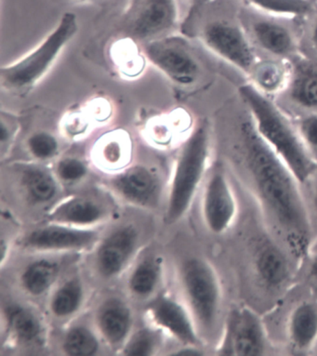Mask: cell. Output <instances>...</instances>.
<instances>
[{"instance_id":"1","label":"cell","mask_w":317,"mask_h":356,"mask_svg":"<svg viewBox=\"0 0 317 356\" xmlns=\"http://www.w3.org/2000/svg\"><path fill=\"white\" fill-rule=\"evenodd\" d=\"M238 150L267 225L295 258L304 259L313 240V222L302 184L259 135L250 117L238 127Z\"/></svg>"},{"instance_id":"2","label":"cell","mask_w":317,"mask_h":356,"mask_svg":"<svg viewBox=\"0 0 317 356\" xmlns=\"http://www.w3.org/2000/svg\"><path fill=\"white\" fill-rule=\"evenodd\" d=\"M238 92L264 142L288 165L300 184L310 180L316 170L317 161L300 139L297 128L255 86L242 85Z\"/></svg>"},{"instance_id":"3","label":"cell","mask_w":317,"mask_h":356,"mask_svg":"<svg viewBox=\"0 0 317 356\" xmlns=\"http://www.w3.org/2000/svg\"><path fill=\"white\" fill-rule=\"evenodd\" d=\"M79 20L76 13L65 12L54 31L49 33L31 52L12 65L3 66L0 71L2 87L10 90L31 88L59 57L74 35L79 32Z\"/></svg>"},{"instance_id":"4","label":"cell","mask_w":317,"mask_h":356,"mask_svg":"<svg viewBox=\"0 0 317 356\" xmlns=\"http://www.w3.org/2000/svg\"><path fill=\"white\" fill-rule=\"evenodd\" d=\"M209 145V125L203 122L190 135L179 156L168 208L170 222L180 220L188 211L205 174Z\"/></svg>"},{"instance_id":"5","label":"cell","mask_w":317,"mask_h":356,"mask_svg":"<svg viewBox=\"0 0 317 356\" xmlns=\"http://www.w3.org/2000/svg\"><path fill=\"white\" fill-rule=\"evenodd\" d=\"M181 281L197 324L211 334L219 323L222 306V289L217 272L208 261L194 257L181 267Z\"/></svg>"},{"instance_id":"6","label":"cell","mask_w":317,"mask_h":356,"mask_svg":"<svg viewBox=\"0 0 317 356\" xmlns=\"http://www.w3.org/2000/svg\"><path fill=\"white\" fill-rule=\"evenodd\" d=\"M178 18V0H128L121 26L129 37L149 42L172 30Z\"/></svg>"},{"instance_id":"7","label":"cell","mask_w":317,"mask_h":356,"mask_svg":"<svg viewBox=\"0 0 317 356\" xmlns=\"http://www.w3.org/2000/svg\"><path fill=\"white\" fill-rule=\"evenodd\" d=\"M267 345L266 327L256 312L247 306H239L230 312L219 348L220 355H263Z\"/></svg>"},{"instance_id":"8","label":"cell","mask_w":317,"mask_h":356,"mask_svg":"<svg viewBox=\"0 0 317 356\" xmlns=\"http://www.w3.org/2000/svg\"><path fill=\"white\" fill-rule=\"evenodd\" d=\"M201 38L209 51L244 73L250 74L257 63L249 38L236 24L211 22L204 26Z\"/></svg>"},{"instance_id":"9","label":"cell","mask_w":317,"mask_h":356,"mask_svg":"<svg viewBox=\"0 0 317 356\" xmlns=\"http://www.w3.org/2000/svg\"><path fill=\"white\" fill-rule=\"evenodd\" d=\"M202 211L206 227L217 236L230 230L238 216V202L222 165H216L206 181Z\"/></svg>"},{"instance_id":"10","label":"cell","mask_w":317,"mask_h":356,"mask_svg":"<svg viewBox=\"0 0 317 356\" xmlns=\"http://www.w3.org/2000/svg\"><path fill=\"white\" fill-rule=\"evenodd\" d=\"M145 54L157 68L179 85L191 86L200 76L197 60L186 47L175 38L149 41Z\"/></svg>"},{"instance_id":"11","label":"cell","mask_w":317,"mask_h":356,"mask_svg":"<svg viewBox=\"0 0 317 356\" xmlns=\"http://www.w3.org/2000/svg\"><path fill=\"white\" fill-rule=\"evenodd\" d=\"M253 268L259 282L268 291H279L291 278V262L284 251L269 240L255 248Z\"/></svg>"},{"instance_id":"12","label":"cell","mask_w":317,"mask_h":356,"mask_svg":"<svg viewBox=\"0 0 317 356\" xmlns=\"http://www.w3.org/2000/svg\"><path fill=\"white\" fill-rule=\"evenodd\" d=\"M136 240V231L131 226L110 234L98 250L97 264L101 275L111 277L118 274L133 252Z\"/></svg>"},{"instance_id":"13","label":"cell","mask_w":317,"mask_h":356,"mask_svg":"<svg viewBox=\"0 0 317 356\" xmlns=\"http://www.w3.org/2000/svg\"><path fill=\"white\" fill-rule=\"evenodd\" d=\"M286 337L297 352L314 349L317 343V300H302L292 309L286 321Z\"/></svg>"},{"instance_id":"14","label":"cell","mask_w":317,"mask_h":356,"mask_svg":"<svg viewBox=\"0 0 317 356\" xmlns=\"http://www.w3.org/2000/svg\"><path fill=\"white\" fill-rule=\"evenodd\" d=\"M150 308L158 324L168 328L184 343L197 346L200 342L197 330L180 305L169 298L161 297L154 300Z\"/></svg>"},{"instance_id":"15","label":"cell","mask_w":317,"mask_h":356,"mask_svg":"<svg viewBox=\"0 0 317 356\" xmlns=\"http://www.w3.org/2000/svg\"><path fill=\"white\" fill-rule=\"evenodd\" d=\"M96 234L60 226H49L30 234L24 244L35 250H65L85 247L95 241Z\"/></svg>"},{"instance_id":"16","label":"cell","mask_w":317,"mask_h":356,"mask_svg":"<svg viewBox=\"0 0 317 356\" xmlns=\"http://www.w3.org/2000/svg\"><path fill=\"white\" fill-rule=\"evenodd\" d=\"M252 33L258 45L274 56L288 57L296 51L293 33L282 24L258 19L252 22Z\"/></svg>"},{"instance_id":"17","label":"cell","mask_w":317,"mask_h":356,"mask_svg":"<svg viewBox=\"0 0 317 356\" xmlns=\"http://www.w3.org/2000/svg\"><path fill=\"white\" fill-rule=\"evenodd\" d=\"M115 184L124 197L143 205L151 203L158 189L156 175L142 165L129 168L118 177Z\"/></svg>"},{"instance_id":"18","label":"cell","mask_w":317,"mask_h":356,"mask_svg":"<svg viewBox=\"0 0 317 356\" xmlns=\"http://www.w3.org/2000/svg\"><path fill=\"white\" fill-rule=\"evenodd\" d=\"M99 325L101 332L112 343L123 341L131 325L129 309L117 300L106 303L99 314Z\"/></svg>"},{"instance_id":"19","label":"cell","mask_w":317,"mask_h":356,"mask_svg":"<svg viewBox=\"0 0 317 356\" xmlns=\"http://www.w3.org/2000/svg\"><path fill=\"white\" fill-rule=\"evenodd\" d=\"M250 74L254 82L252 85L266 95L279 92L289 83L288 69L275 60L256 63Z\"/></svg>"},{"instance_id":"20","label":"cell","mask_w":317,"mask_h":356,"mask_svg":"<svg viewBox=\"0 0 317 356\" xmlns=\"http://www.w3.org/2000/svg\"><path fill=\"white\" fill-rule=\"evenodd\" d=\"M289 97L303 108L317 110V72L313 69L298 71L288 83Z\"/></svg>"},{"instance_id":"21","label":"cell","mask_w":317,"mask_h":356,"mask_svg":"<svg viewBox=\"0 0 317 356\" xmlns=\"http://www.w3.org/2000/svg\"><path fill=\"white\" fill-rule=\"evenodd\" d=\"M58 265L55 262L38 261L33 262L23 275V284L33 295H40L48 291L57 277Z\"/></svg>"},{"instance_id":"22","label":"cell","mask_w":317,"mask_h":356,"mask_svg":"<svg viewBox=\"0 0 317 356\" xmlns=\"http://www.w3.org/2000/svg\"><path fill=\"white\" fill-rule=\"evenodd\" d=\"M23 183L30 197L38 202L51 200L56 194V181L42 168H27L24 170Z\"/></svg>"},{"instance_id":"23","label":"cell","mask_w":317,"mask_h":356,"mask_svg":"<svg viewBox=\"0 0 317 356\" xmlns=\"http://www.w3.org/2000/svg\"><path fill=\"white\" fill-rule=\"evenodd\" d=\"M261 13L279 17H299L311 10L310 0H244Z\"/></svg>"},{"instance_id":"24","label":"cell","mask_w":317,"mask_h":356,"mask_svg":"<svg viewBox=\"0 0 317 356\" xmlns=\"http://www.w3.org/2000/svg\"><path fill=\"white\" fill-rule=\"evenodd\" d=\"M101 209L92 201L76 198L60 207L52 218L73 223H92L100 219Z\"/></svg>"},{"instance_id":"25","label":"cell","mask_w":317,"mask_h":356,"mask_svg":"<svg viewBox=\"0 0 317 356\" xmlns=\"http://www.w3.org/2000/svg\"><path fill=\"white\" fill-rule=\"evenodd\" d=\"M8 317H9L10 327L21 341H33L40 335V322L37 317L26 309L19 307V306L10 307L8 310Z\"/></svg>"},{"instance_id":"26","label":"cell","mask_w":317,"mask_h":356,"mask_svg":"<svg viewBox=\"0 0 317 356\" xmlns=\"http://www.w3.org/2000/svg\"><path fill=\"white\" fill-rule=\"evenodd\" d=\"M82 300L81 284L70 281L57 291L51 302V310L57 316H67L77 310Z\"/></svg>"},{"instance_id":"27","label":"cell","mask_w":317,"mask_h":356,"mask_svg":"<svg viewBox=\"0 0 317 356\" xmlns=\"http://www.w3.org/2000/svg\"><path fill=\"white\" fill-rule=\"evenodd\" d=\"M63 346L68 355L88 356L97 352L98 341L87 328L76 327L69 331Z\"/></svg>"},{"instance_id":"28","label":"cell","mask_w":317,"mask_h":356,"mask_svg":"<svg viewBox=\"0 0 317 356\" xmlns=\"http://www.w3.org/2000/svg\"><path fill=\"white\" fill-rule=\"evenodd\" d=\"M156 281V266L151 261H143L135 269L129 280V286L135 294L146 296L154 291Z\"/></svg>"},{"instance_id":"29","label":"cell","mask_w":317,"mask_h":356,"mask_svg":"<svg viewBox=\"0 0 317 356\" xmlns=\"http://www.w3.org/2000/svg\"><path fill=\"white\" fill-rule=\"evenodd\" d=\"M27 145L33 156L38 159H51L57 153L59 147L56 138L44 131L33 134Z\"/></svg>"},{"instance_id":"30","label":"cell","mask_w":317,"mask_h":356,"mask_svg":"<svg viewBox=\"0 0 317 356\" xmlns=\"http://www.w3.org/2000/svg\"><path fill=\"white\" fill-rule=\"evenodd\" d=\"M297 131L306 148L317 161V112L300 118Z\"/></svg>"},{"instance_id":"31","label":"cell","mask_w":317,"mask_h":356,"mask_svg":"<svg viewBox=\"0 0 317 356\" xmlns=\"http://www.w3.org/2000/svg\"><path fill=\"white\" fill-rule=\"evenodd\" d=\"M154 347V338L147 330L140 331L133 337L132 341L126 347L125 353L131 356H143L150 355Z\"/></svg>"},{"instance_id":"32","label":"cell","mask_w":317,"mask_h":356,"mask_svg":"<svg viewBox=\"0 0 317 356\" xmlns=\"http://www.w3.org/2000/svg\"><path fill=\"white\" fill-rule=\"evenodd\" d=\"M58 174L63 181H74L83 178L87 172L86 165L79 159H66L58 165Z\"/></svg>"},{"instance_id":"33","label":"cell","mask_w":317,"mask_h":356,"mask_svg":"<svg viewBox=\"0 0 317 356\" xmlns=\"http://www.w3.org/2000/svg\"><path fill=\"white\" fill-rule=\"evenodd\" d=\"M12 123L6 122L5 121L3 117H2L1 120V131H0V140H1V143H5L8 142L12 137Z\"/></svg>"},{"instance_id":"34","label":"cell","mask_w":317,"mask_h":356,"mask_svg":"<svg viewBox=\"0 0 317 356\" xmlns=\"http://www.w3.org/2000/svg\"><path fill=\"white\" fill-rule=\"evenodd\" d=\"M309 274L314 280L317 281V253L314 254L310 262V270Z\"/></svg>"},{"instance_id":"35","label":"cell","mask_w":317,"mask_h":356,"mask_svg":"<svg viewBox=\"0 0 317 356\" xmlns=\"http://www.w3.org/2000/svg\"><path fill=\"white\" fill-rule=\"evenodd\" d=\"M176 355H203L202 353L200 352V350L197 349V348H194V346H191L189 348H186V349L181 350L180 352L175 353Z\"/></svg>"},{"instance_id":"36","label":"cell","mask_w":317,"mask_h":356,"mask_svg":"<svg viewBox=\"0 0 317 356\" xmlns=\"http://www.w3.org/2000/svg\"><path fill=\"white\" fill-rule=\"evenodd\" d=\"M311 41H313L314 46L317 49V19L314 24L313 30H311Z\"/></svg>"},{"instance_id":"37","label":"cell","mask_w":317,"mask_h":356,"mask_svg":"<svg viewBox=\"0 0 317 356\" xmlns=\"http://www.w3.org/2000/svg\"><path fill=\"white\" fill-rule=\"evenodd\" d=\"M211 1H212V0H192L195 6H201V5L209 3V2Z\"/></svg>"},{"instance_id":"38","label":"cell","mask_w":317,"mask_h":356,"mask_svg":"<svg viewBox=\"0 0 317 356\" xmlns=\"http://www.w3.org/2000/svg\"><path fill=\"white\" fill-rule=\"evenodd\" d=\"M69 1H73V2H87V1H92V0H69Z\"/></svg>"}]
</instances>
